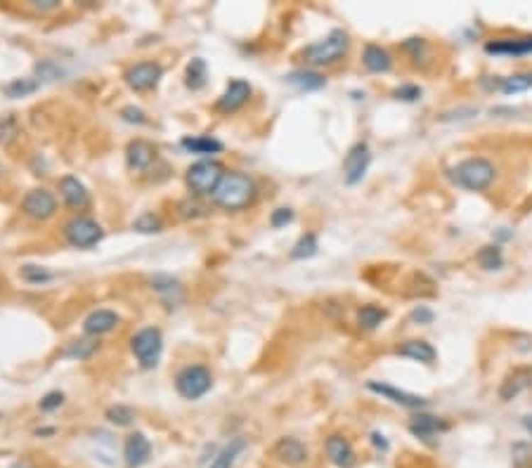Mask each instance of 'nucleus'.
I'll return each mask as SVG.
<instances>
[{
  "instance_id": "f257e3e1",
  "label": "nucleus",
  "mask_w": 532,
  "mask_h": 468,
  "mask_svg": "<svg viewBox=\"0 0 532 468\" xmlns=\"http://www.w3.org/2000/svg\"><path fill=\"white\" fill-rule=\"evenodd\" d=\"M497 177V166L485 156H468L450 168V180L461 189L485 191Z\"/></svg>"
},
{
  "instance_id": "1a4fd4ad",
  "label": "nucleus",
  "mask_w": 532,
  "mask_h": 468,
  "mask_svg": "<svg viewBox=\"0 0 532 468\" xmlns=\"http://www.w3.org/2000/svg\"><path fill=\"white\" fill-rule=\"evenodd\" d=\"M272 457L289 468H301L308 464L310 452L298 438H279L272 447Z\"/></svg>"
},
{
  "instance_id": "72a5a7b5",
  "label": "nucleus",
  "mask_w": 532,
  "mask_h": 468,
  "mask_svg": "<svg viewBox=\"0 0 532 468\" xmlns=\"http://www.w3.org/2000/svg\"><path fill=\"white\" fill-rule=\"evenodd\" d=\"M133 230H138L142 234H154L163 230V220L154 213H142V216L133 223Z\"/></svg>"
},
{
  "instance_id": "2f4dec72",
  "label": "nucleus",
  "mask_w": 532,
  "mask_h": 468,
  "mask_svg": "<svg viewBox=\"0 0 532 468\" xmlns=\"http://www.w3.org/2000/svg\"><path fill=\"white\" fill-rule=\"evenodd\" d=\"M152 289L156 291V294L168 296V298H173L175 294L182 296V284L177 279H173V277H168V274H156L152 279ZM173 303H177L175 298H173Z\"/></svg>"
},
{
  "instance_id": "b1692460",
  "label": "nucleus",
  "mask_w": 532,
  "mask_h": 468,
  "mask_svg": "<svg viewBox=\"0 0 532 468\" xmlns=\"http://www.w3.org/2000/svg\"><path fill=\"white\" fill-rule=\"evenodd\" d=\"M85 331L90 333V336H102V333H109L118 326V315L111 310H95L90 312L88 317H85Z\"/></svg>"
},
{
  "instance_id": "ea45409f",
  "label": "nucleus",
  "mask_w": 532,
  "mask_h": 468,
  "mask_svg": "<svg viewBox=\"0 0 532 468\" xmlns=\"http://www.w3.org/2000/svg\"><path fill=\"white\" fill-rule=\"evenodd\" d=\"M395 97L402 99V102H416L419 97H421V88L414 83H407V85H400V88L395 90Z\"/></svg>"
},
{
  "instance_id": "2eb2a0df",
  "label": "nucleus",
  "mask_w": 532,
  "mask_h": 468,
  "mask_svg": "<svg viewBox=\"0 0 532 468\" xmlns=\"http://www.w3.org/2000/svg\"><path fill=\"white\" fill-rule=\"evenodd\" d=\"M447 428H450V423L447 421H443V418H438L433 414H423V411L414 414L409 421V433L421 440V442H433V440H436L440 433H445Z\"/></svg>"
},
{
  "instance_id": "423d86ee",
  "label": "nucleus",
  "mask_w": 532,
  "mask_h": 468,
  "mask_svg": "<svg viewBox=\"0 0 532 468\" xmlns=\"http://www.w3.org/2000/svg\"><path fill=\"white\" fill-rule=\"evenodd\" d=\"M131 347L135 352V357L145 369H154L161 360V350H163V336L159 329L154 326H147V329H140L131 340Z\"/></svg>"
},
{
  "instance_id": "3c124183",
  "label": "nucleus",
  "mask_w": 532,
  "mask_h": 468,
  "mask_svg": "<svg viewBox=\"0 0 532 468\" xmlns=\"http://www.w3.org/2000/svg\"><path fill=\"white\" fill-rule=\"evenodd\" d=\"M523 425H525V430H528L530 435H532V416H525L523 418Z\"/></svg>"
},
{
  "instance_id": "8fccbe9b",
  "label": "nucleus",
  "mask_w": 532,
  "mask_h": 468,
  "mask_svg": "<svg viewBox=\"0 0 532 468\" xmlns=\"http://www.w3.org/2000/svg\"><path fill=\"white\" fill-rule=\"evenodd\" d=\"M10 468H33V466H31V461L21 459V461H14V464H12Z\"/></svg>"
},
{
  "instance_id": "c85d7f7f",
  "label": "nucleus",
  "mask_w": 532,
  "mask_h": 468,
  "mask_svg": "<svg viewBox=\"0 0 532 468\" xmlns=\"http://www.w3.org/2000/svg\"><path fill=\"white\" fill-rule=\"evenodd\" d=\"M388 317V312L379 308V305H362L360 312H358V322L362 329H376V326H381L383 319Z\"/></svg>"
},
{
  "instance_id": "a878e982",
  "label": "nucleus",
  "mask_w": 532,
  "mask_h": 468,
  "mask_svg": "<svg viewBox=\"0 0 532 468\" xmlns=\"http://www.w3.org/2000/svg\"><path fill=\"white\" fill-rule=\"evenodd\" d=\"M504 95H516V92H525L532 88V71H521V74H511L506 78H499L494 85Z\"/></svg>"
},
{
  "instance_id": "37998d69",
  "label": "nucleus",
  "mask_w": 532,
  "mask_h": 468,
  "mask_svg": "<svg viewBox=\"0 0 532 468\" xmlns=\"http://www.w3.org/2000/svg\"><path fill=\"white\" fill-rule=\"evenodd\" d=\"M291 220H294V211H291V208H277L272 213V218H270V225H272L275 230H279V227L289 225Z\"/></svg>"
},
{
  "instance_id": "7c9ffc66",
  "label": "nucleus",
  "mask_w": 532,
  "mask_h": 468,
  "mask_svg": "<svg viewBox=\"0 0 532 468\" xmlns=\"http://www.w3.org/2000/svg\"><path fill=\"white\" fill-rule=\"evenodd\" d=\"M206 76H209V69H206V62L201 57H194L187 64V88L192 90H201L206 85Z\"/></svg>"
},
{
  "instance_id": "a19ab883",
  "label": "nucleus",
  "mask_w": 532,
  "mask_h": 468,
  "mask_svg": "<svg viewBox=\"0 0 532 468\" xmlns=\"http://www.w3.org/2000/svg\"><path fill=\"white\" fill-rule=\"evenodd\" d=\"M62 402H64V395H62V393H57V390H52V393L43 395V400H40V409H43V411H55V409H60V407H62Z\"/></svg>"
},
{
  "instance_id": "dca6fc26",
  "label": "nucleus",
  "mask_w": 532,
  "mask_h": 468,
  "mask_svg": "<svg viewBox=\"0 0 532 468\" xmlns=\"http://www.w3.org/2000/svg\"><path fill=\"white\" fill-rule=\"evenodd\" d=\"M530 388H532V367H516L514 372L504 376L499 386V397L504 402H511L514 397H518Z\"/></svg>"
},
{
  "instance_id": "20e7f679",
  "label": "nucleus",
  "mask_w": 532,
  "mask_h": 468,
  "mask_svg": "<svg viewBox=\"0 0 532 468\" xmlns=\"http://www.w3.org/2000/svg\"><path fill=\"white\" fill-rule=\"evenodd\" d=\"M225 170L218 161H196L194 166L187 170V184L196 196H213V191L223 180Z\"/></svg>"
},
{
  "instance_id": "cd10ccee",
  "label": "nucleus",
  "mask_w": 532,
  "mask_h": 468,
  "mask_svg": "<svg viewBox=\"0 0 532 468\" xmlns=\"http://www.w3.org/2000/svg\"><path fill=\"white\" fill-rule=\"evenodd\" d=\"M475 262L482 269H501L504 267V253L497 244L482 246L478 253H475Z\"/></svg>"
},
{
  "instance_id": "0eeeda50",
  "label": "nucleus",
  "mask_w": 532,
  "mask_h": 468,
  "mask_svg": "<svg viewBox=\"0 0 532 468\" xmlns=\"http://www.w3.org/2000/svg\"><path fill=\"white\" fill-rule=\"evenodd\" d=\"M64 237L76 248H92L102 239V227L88 216H76L64 225Z\"/></svg>"
},
{
  "instance_id": "6ab92c4d",
  "label": "nucleus",
  "mask_w": 532,
  "mask_h": 468,
  "mask_svg": "<svg viewBox=\"0 0 532 468\" xmlns=\"http://www.w3.org/2000/svg\"><path fill=\"white\" fill-rule=\"evenodd\" d=\"M60 194L64 201H67L69 208H74V211L88 208V204H90V194H88V189H85V184L74 175H67L60 180Z\"/></svg>"
},
{
  "instance_id": "bb28decb",
  "label": "nucleus",
  "mask_w": 532,
  "mask_h": 468,
  "mask_svg": "<svg viewBox=\"0 0 532 468\" xmlns=\"http://www.w3.org/2000/svg\"><path fill=\"white\" fill-rule=\"evenodd\" d=\"M180 145L192 154H218L223 152V142H218L216 138H206V135H196V138H184Z\"/></svg>"
},
{
  "instance_id": "c9c22d12",
  "label": "nucleus",
  "mask_w": 532,
  "mask_h": 468,
  "mask_svg": "<svg viewBox=\"0 0 532 468\" xmlns=\"http://www.w3.org/2000/svg\"><path fill=\"white\" fill-rule=\"evenodd\" d=\"M95 350H97L95 340H74V343L64 350V355H67V357H74V360H88Z\"/></svg>"
},
{
  "instance_id": "ddd939ff",
  "label": "nucleus",
  "mask_w": 532,
  "mask_h": 468,
  "mask_svg": "<svg viewBox=\"0 0 532 468\" xmlns=\"http://www.w3.org/2000/svg\"><path fill=\"white\" fill-rule=\"evenodd\" d=\"M324 450H326V457L333 466L338 468H353L358 464V454H355L350 440L345 435H340V433H333V435L326 438L324 442Z\"/></svg>"
},
{
  "instance_id": "4c0bfd02",
  "label": "nucleus",
  "mask_w": 532,
  "mask_h": 468,
  "mask_svg": "<svg viewBox=\"0 0 532 468\" xmlns=\"http://www.w3.org/2000/svg\"><path fill=\"white\" fill-rule=\"evenodd\" d=\"M404 52L411 55V60L419 62V60H426V55H428V43L423 38H407L402 43Z\"/></svg>"
},
{
  "instance_id": "c756f323",
  "label": "nucleus",
  "mask_w": 532,
  "mask_h": 468,
  "mask_svg": "<svg viewBox=\"0 0 532 468\" xmlns=\"http://www.w3.org/2000/svg\"><path fill=\"white\" fill-rule=\"evenodd\" d=\"M317 248H319L317 237L312 232H308V234H303V237L296 241L294 248H291V258H294V260H308V258H312V255H317Z\"/></svg>"
},
{
  "instance_id": "49530a36",
  "label": "nucleus",
  "mask_w": 532,
  "mask_h": 468,
  "mask_svg": "<svg viewBox=\"0 0 532 468\" xmlns=\"http://www.w3.org/2000/svg\"><path fill=\"white\" fill-rule=\"evenodd\" d=\"M433 310H428V308H423V305H419V308L411 312V322H416V324H431L433 322Z\"/></svg>"
},
{
  "instance_id": "5701e85b",
  "label": "nucleus",
  "mask_w": 532,
  "mask_h": 468,
  "mask_svg": "<svg viewBox=\"0 0 532 468\" xmlns=\"http://www.w3.org/2000/svg\"><path fill=\"white\" fill-rule=\"evenodd\" d=\"M284 81L289 85H294L298 92H312V90H322L326 85V78L322 74H317V71L312 69H298V71H291V74L284 76Z\"/></svg>"
},
{
  "instance_id": "a211bd4d",
  "label": "nucleus",
  "mask_w": 532,
  "mask_h": 468,
  "mask_svg": "<svg viewBox=\"0 0 532 468\" xmlns=\"http://www.w3.org/2000/svg\"><path fill=\"white\" fill-rule=\"evenodd\" d=\"M149 457H152V445H149L145 433H133V435H128L126 445H123L126 464L131 468H140V466L147 464Z\"/></svg>"
},
{
  "instance_id": "aec40b11",
  "label": "nucleus",
  "mask_w": 532,
  "mask_h": 468,
  "mask_svg": "<svg viewBox=\"0 0 532 468\" xmlns=\"http://www.w3.org/2000/svg\"><path fill=\"white\" fill-rule=\"evenodd\" d=\"M400 357H407V360H414V362H421V364H433V362L438 360V352L436 347H433L428 340H419V338H411V340H404V343L397 345L395 350Z\"/></svg>"
},
{
  "instance_id": "58836bf2",
  "label": "nucleus",
  "mask_w": 532,
  "mask_h": 468,
  "mask_svg": "<svg viewBox=\"0 0 532 468\" xmlns=\"http://www.w3.org/2000/svg\"><path fill=\"white\" fill-rule=\"evenodd\" d=\"M21 277L31 284H43V282L52 279V272H48L45 267H38V265H24L21 267Z\"/></svg>"
},
{
  "instance_id": "a18cd8bd",
  "label": "nucleus",
  "mask_w": 532,
  "mask_h": 468,
  "mask_svg": "<svg viewBox=\"0 0 532 468\" xmlns=\"http://www.w3.org/2000/svg\"><path fill=\"white\" fill-rule=\"evenodd\" d=\"M180 213H182V218H201V216H206V208L204 206H199L196 201H182Z\"/></svg>"
},
{
  "instance_id": "7ed1b4c3",
  "label": "nucleus",
  "mask_w": 532,
  "mask_h": 468,
  "mask_svg": "<svg viewBox=\"0 0 532 468\" xmlns=\"http://www.w3.org/2000/svg\"><path fill=\"white\" fill-rule=\"evenodd\" d=\"M348 48H350L348 33L343 28H333L326 38L312 43V45L303 50V60L312 64V67H329V64H336L338 60H343L348 55Z\"/></svg>"
},
{
  "instance_id": "393cba45",
  "label": "nucleus",
  "mask_w": 532,
  "mask_h": 468,
  "mask_svg": "<svg viewBox=\"0 0 532 468\" xmlns=\"http://www.w3.org/2000/svg\"><path fill=\"white\" fill-rule=\"evenodd\" d=\"M244 447H246L244 438H232L230 442H227L223 450L218 452V457L211 461L209 468H232L234 461H237V457L244 452Z\"/></svg>"
},
{
  "instance_id": "f704fd0d",
  "label": "nucleus",
  "mask_w": 532,
  "mask_h": 468,
  "mask_svg": "<svg viewBox=\"0 0 532 468\" xmlns=\"http://www.w3.org/2000/svg\"><path fill=\"white\" fill-rule=\"evenodd\" d=\"M106 418H109V423L113 425H131L135 418V411L131 407H126V404H113V407L106 409Z\"/></svg>"
},
{
  "instance_id": "6e6552de",
  "label": "nucleus",
  "mask_w": 532,
  "mask_h": 468,
  "mask_svg": "<svg viewBox=\"0 0 532 468\" xmlns=\"http://www.w3.org/2000/svg\"><path fill=\"white\" fill-rule=\"evenodd\" d=\"M369 163H372V152H369L367 142H358L348 149L345 159H343V180L345 184H358L362 182V177L369 170Z\"/></svg>"
},
{
  "instance_id": "412c9836",
  "label": "nucleus",
  "mask_w": 532,
  "mask_h": 468,
  "mask_svg": "<svg viewBox=\"0 0 532 468\" xmlns=\"http://www.w3.org/2000/svg\"><path fill=\"white\" fill-rule=\"evenodd\" d=\"M126 159H128V166L131 168L145 170L154 163L156 149H154L152 142H147V140H133L126 149Z\"/></svg>"
},
{
  "instance_id": "9b49d317",
  "label": "nucleus",
  "mask_w": 532,
  "mask_h": 468,
  "mask_svg": "<svg viewBox=\"0 0 532 468\" xmlns=\"http://www.w3.org/2000/svg\"><path fill=\"white\" fill-rule=\"evenodd\" d=\"M21 211L33 220H48L55 216L57 211V199L52 191L48 189H31L21 201Z\"/></svg>"
},
{
  "instance_id": "4468645a",
  "label": "nucleus",
  "mask_w": 532,
  "mask_h": 468,
  "mask_svg": "<svg viewBox=\"0 0 532 468\" xmlns=\"http://www.w3.org/2000/svg\"><path fill=\"white\" fill-rule=\"evenodd\" d=\"M487 55L499 57H525L532 55V35H516V38H494L485 43Z\"/></svg>"
},
{
  "instance_id": "de8ad7c7",
  "label": "nucleus",
  "mask_w": 532,
  "mask_h": 468,
  "mask_svg": "<svg viewBox=\"0 0 532 468\" xmlns=\"http://www.w3.org/2000/svg\"><path fill=\"white\" fill-rule=\"evenodd\" d=\"M31 7L45 12V10H57L60 7V0H31Z\"/></svg>"
},
{
  "instance_id": "09e8293b",
  "label": "nucleus",
  "mask_w": 532,
  "mask_h": 468,
  "mask_svg": "<svg viewBox=\"0 0 532 468\" xmlns=\"http://www.w3.org/2000/svg\"><path fill=\"white\" fill-rule=\"evenodd\" d=\"M372 442L376 445V450H381V452H386V450H388V440L383 438L379 430H374V433H372Z\"/></svg>"
},
{
  "instance_id": "f8f14e48",
  "label": "nucleus",
  "mask_w": 532,
  "mask_h": 468,
  "mask_svg": "<svg viewBox=\"0 0 532 468\" xmlns=\"http://www.w3.org/2000/svg\"><path fill=\"white\" fill-rule=\"evenodd\" d=\"M367 388L372 390V393L386 397V400L400 404V407H407V409H423L428 400L421 395H414V393H407V390H400L395 386H390V383H379V381H369Z\"/></svg>"
},
{
  "instance_id": "c03bdc74",
  "label": "nucleus",
  "mask_w": 532,
  "mask_h": 468,
  "mask_svg": "<svg viewBox=\"0 0 532 468\" xmlns=\"http://www.w3.org/2000/svg\"><path fill=\"white\" fill-rule=\"evenodd\" d=\"M35 71H38V76L45 78V81H55V78H60V74H62V69L55 67L52 62H43V64H38V67H35Z\"/></svg>"
},
{
  "instance_id": "4be33fe9",
  "label": "nucleus",
  "mask_w": 532,
  "mask_h": 468,
  "mask_svg": "<svg viewBox=\"0 0 532 468\" xmlns=\"http://www.w3.org/2000/svg\"><path fill=\"white\" fill-rule=\"evenodd\" d=\"M362 64H365L367 71H372V74H386L393 67V57L386 48L376 45V43H369L365 45V52H362Z\"/></svg>"
},
{
  "instance_id": "603ef678",
  "label": "nucleus",
  "mask_w": 532,
  "mask_h": 468,
  "mask_svg": "<svg viewBox=\"0 0 532 468\" xmlns=\"http://www.w3.org/2000/svg\"><path fill=\"white\" fill-rule=\"evenodd\" d=\"M0 177H3V166H0Z\"/></svg>"
},
{
  "instance_id": "f3484780",
  "label": "nucleus",
  "mask_w": 532,
  "mask_h": 468,
  "mask_svg": "<svg viewBox=\"0 0 532 468\" xmlns=\"http://www.w3.org/2000/svg\"><path fill=\"white\" fill-rule=\"evenodd\" d=\"M248 97H251V85H248L246 81H241V78H234V81H230V85L225 88V92L220 95L216 109L223 111V113H232L241 109Z\"/></svg>"
},
{
  "instance_id": "79ce46f5",
  "label": "nucleus",
  "mask_w": 532,
  "mask_h": 468,
  "mask_svg": "<svg viewBox=\"0 0 532 468\" xmlns=\"http://www.w3.org/2000/svg\"><path fill=\"white\" fill-rule=\"evenodd\" d=\"M121 118L128 121V123H138V126H142L147 121L145 111L138 109V106H123V109H121Z\"/></svg>"
},
{
  "instance_id": "9d476101",
  "label": "nucleus",
  "mask_w": 532,
  "mask_h": 468,
  "mask_svg": "<svg viewBox=\"0 0 532 468\" xmlns=\"http://www.w3.org/2000/svg\"><path fill=\"white\" fill-rule=\"evenodd\" d=\"M161 67L154 62H140L135 64V67H131L126 71V83L128 88L135 90V92H145V90H152L156 88V83L161 81Z\"/></svg>"
},
{
  "instance_id": "e433bc0d",
  "label": "nucleus",
  "mask_w": 532,
  "mask_h": 468,
  "mask_svg": "<svg viewBox=\"0 0 532 468\" xmlns=\"http://www.w3.org/2000/svg\"><path fill=\"white\" fill-rule=\"evenodd\" d=\"M17 135H19V121L14 118L12 113L0 118V142H3V145H10Z\"/></svg>"
},
{
  "instance_id": "39448f33",
  "label": "nucleus",
  "mask_w": 532,
  "mask_h": 468,
  "mask_svg": "<svg viewBox=\"0 0 532 468\" xmlns=\"http://www.w3.org/2000/svg\"><path fill=\"white\" fill-rule=\"evenodd\" d=\"M213 376L206 367L201 364H189L184 367L180 374L175 376V388L184 400H199L211 390Z\"/></svg>"
},
{
  "instance_id": "f03ea898",
  "label": "nucleus",
  "mask_w": 532,
  "mask_h": 468,
  "mask_svg": "<svg viewBox=\"0 0 532 468\" xmlns=\"http://www.w3.org/2000/svg\"><path fill=\"white\" fill-rule=\"evenodd\" d=\"M255 199V182L244 173H225L213 191V204L225 211H241Z\"/></svg>"
},
{
  "instance_id": "473e14b6",
  "label": "nucleus",
  "mask_w": 532,
  "mask_h": 468,
  "mask_svg": "<svg viewBox=\"0 0 532 468\" xmlns=\"http://www.w3.org/2000/svg\"><path fill=\"white\" fill-rule=\"evenodd\" d=\"M38 85L40 83L35 81V78H14L12 83H7L5 95L10 99H19V97H26V95H31V92H35Z\"/></svg>"
}]
</instances>
